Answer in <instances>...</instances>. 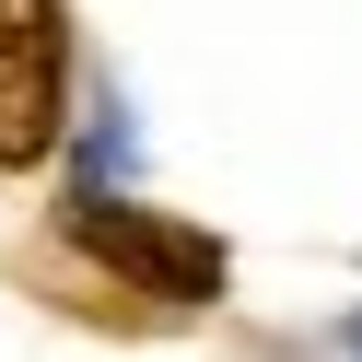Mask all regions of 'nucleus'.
<instances>
[{
    "label": "nucleus",
    "instance_id": "obj_1",
    "mask_svg": "<svg viewBox=\"0 0 362 362\" xmlns=\"http://www.w3.org/2000/svg\"><path fill=\"white\" fill-rule=\"evenodd\" d=\"M71 245H82V257H105L129 292H152V304H211V292H222V245H211V234H187L175 211L71 199Z\"/></svg>",
    "mask_w": 362,
    "mask_h": 362
},
{
    "label": "nucleus",
    "instance_id": "obj_2",
    "mask_svg": "<svg viewBox=\"0 0 362 362\" xmlns=\"http://www.w3.org/2000/svg\"><path fill=\"white\" fill-rule=\"evenodd\" d=\"M71 105V24L59 0H0V164H47Z\"/></svg>",
    "mask_w": 362,
    "mask_h": 362
}]
</instances>
